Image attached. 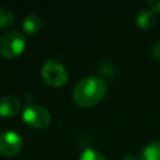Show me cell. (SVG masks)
I'll return each mask as SVG.
<instances>
[{
	"label": "cell",
	"instance_id": "cell-6",
	"mask_svg": "<svg viewBox=\"0 0 160 160\" xmlns=\"http://www.w3.org/2000/svg\"><path fill=\"white\" fill-rule=\"evenodd\" d=\"M21 109V101L12 95H5L0 99V115L4 118H11L16 115Z\"/></svg>",
	"mask_w": 160,
	"mask_h": 160
},
{
	"label": "cell",
	"instance_id": "cell-11",
	"mask_svg": "<svg viewBox=\"0 0 160 160\" xmlns=\"http://www.w3.org/2000/svg\"><path fill=\"white\" fill-rule=\"evenodd\" d=\"M79 160H106V158L99 152L98 150H94V149H85L81 155H80V159Z\"/></svg>",
	"mask_w": 160,
	"mask_h": 160
},
{
	"label": "cell",
	"instance_id": "cell-5",
	"mask_svg": "<svg viewBox=\"0 0 160 160\" xmlns=\"http://www.w3.org/2000/svg\"><path fill=\"white\" fill-rule=\"evenodd\" d=\"M22 138L12 130L2 131L0 134V155L14 156L22 149Z\"/></svg>",
	"mask_w": 160,
	"mask_h": 160
},
{
	"label": "cell",
	"instance_id": "cell-2",
	"mask_svg": "<svg viewBox=\"0 0 160 160\" xmlns=\"http://www.w3.org/2000/svg\"><path fill=\"white\" fill-rule=\"evenodd\" d=\"M26 46L25 36L16 30H9L0 38V54L6 59L19 56Z\"/></svg>",
	"mask_w": 160,
	"mask_h": 160
},
{
	"label": "cell",
	"instance_id": "cell-1",
	"mask_svg": "<svg viewBox=\"0 0 160 160\" xmlns=\"http://www.w3.org/2000/svg\"><path fill=\"white\" fill-rule=\"evenodd\" d=\"M108 85L102 78L91 75L78 81L72 90L74 101L82 108H90L99 104L106 95Z\"/></svg>",
	"mask_w": 160,
	"mask_h": 160
},
{
	"label": "cell",
	"instance_id": "cell-3",
	"mask_svg": "<svg viewBox=\"0 0 160 160\" xmlns=\"http://www.w3.org/2000/svg\"><path fill=\"white\" fill-rule=\"evenodd\" d=\"M22 121L31 129L41 130L50 124V111L39 104H29L22 109Z\"/></svg>",
	"mask_w": 160,
	"mask_h": 160
},
{
	"label": "cell",
	"instance_id": "cell-14",
	"mask_svg": "<svg viewBox=\"0 0 160 160\" xmlns=\"http://www.w3.org/2000/svg\"><path fill=\"white\" fill-rule=\"evenodd\" d=\"M121 160H138V158L134 156V155H125Z\"/></svg>",
	"mask_w": 160,
	"mask_h": 160
},
{
	"label": "cell",
	"instance_id": "cell-4",
	"mask_svg": "<svg viewBox=\"0 0 160 160\" xmlns=\"http://www.w3.org/2000/svg\"><path fill=\"white\" fill-rule=\"evenodd\" d=\"M41 76L51 86H62L69 78L66 68L55 59H48L41 68Z\"/></svg>",
	"mask_w": 160,
	"mask_h": 160
},
{
	"label": "cell",
	"instance_id": "cell-12",
	"mask_svg": "<svg viewBox=\"0 0 160 160\" xmlns=\"http://www.w3.org/2000/svg\"><path fill=\"white\" fill-rule=\"evenodd\" d=\"M150 54H151L152 59L160 60V41L152 45V48H151V50H150Z\"/></svg>",
	"mask_w": 160,
	"mask_h": 160
},
{
	"label": "cell",
	"instance_id": "cell-10",
	"mask_svg": "<svg viewBox=\"0 0 160 160\" xmlns=\"http://www.w3.org/2000/svg\"><path fill=\"white\" fill-rule=\"evenodd\" d=\"M15 15L10 9L2 8L0 9V29H6L10 28L14 24Z\"/></svg>",
	"mask_w": 160,
	"mask_h": 160
},
{
	"label": "cell",
	"instance_id": "cell-13",
	"mask_svg": "<svg viewBox=\"0 0 160 160\" xmlns=\"http://www.w3.org/2000/svg\"><path fill=\"white\" fill-rule=\"evenodd\" d=\"M148 4H149L150 9L154 12H159L160 14V0H150Z\"/></svg>",
	"mask_w": 160,
	"mask_h": 160
},
{
	"label": "cell",
	"instance_id": "cell-9",
	"mask_svg": "<svg viewBox=\"0 0 160 160\" xmlns=\"http://www.w3.org/2000/svg\"><path fill=\"white\" fill-rule=\"evenodd\" d=\"M138 160H160V141H152L145 145L141 149Z\"/></svg>",
	"mask_w": 160,
	"mask_h": 160
},
{
	"label": "cell",
	"instance_id": "cell-8",
	"mask_svg": "<svg viewBox=\"0 0 160 160\" xmlns=\"http://www.w3.org/2000/svg\"><path fill=\"white\" fill-rule=\"evenodd\" d=\"M41 26H42V20L38 14H29L22 20V29L29 35L38 34Z\"/></svg>",
	"mask_w": 160,
	"mask_h": 160
},
{
	"label": "cell",
	"instance_id": "cell-7",
	"mask_svg": "<svg viewBox=\"0 0 160 160\" xmlns=\"http://www.w3.org/2000/svg\"><path fill=\"white\" fill-rule=\"evenodd\" d=\"M136 25L142 30H149L155 25L156 18L151 9H141L136 15Z\"/></svg>",
	"mask_w": 160,
	"mask_h": 160
}]
</instances>
